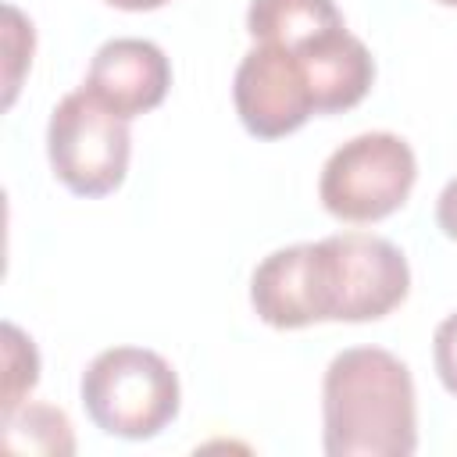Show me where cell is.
Listing matches in <instances>:
<instances>
[{
  "label": "cell",
  "instance_id": "cell-1",
  "mask_svg": "<svg viewBox=\"0 0 457 457\" xmlns=\"http://www.w3.org/2000/svg\"><path fill=\"white\" fill-rule=\"evenodd\" d=\"M321 421L328 457H411L418 450L411 368L382 346L336 353L321 382Z\"/></svg>",
  "mask_w": 457,
  "mask_h": 457
},
{
  "label": "cell",
  "instance_id": "cell-2",
  "mask_svg": "<svg viewBox=\"0 0 457 457\" xmlns=\"http://www.w3.org/2000/svg\"><path fill=\"white\" fill-rule=\"evenodd\" d=\"M79 396L89 421L118 439H154L182 403L175 368L146 346L100 350L82 371Z\"/></svg>",
  "mask_w": 457,
  "mask_h": 457
},
{
  "label": "cell",
  "instance_id": "cell-3",
  "mask_svg": "<svg viewBox=\"0 0 457 457\" xmlns=\"http://www.w3.org/2000/svg\"><path fill=\"white\" fill-rule=\"evenodd\" d=\"M321 321H375L411 293V268L396 243L371 232H339L314 243Z\"/></svg>",
  "mask_w": 457,
  "mask_h": 457
},
{
  "label": "cell",
  "instance_id": "cell-4",
  "mask_svg": "<svg viewBox=\"0 0 457 457\" xmlns=\"http://www.w3.org/2000/svg\"><path fill=\"white\" fill-rule=\"evenodd\" d=\"M418 157L396 132H361L336 146L321 168V207L353 225L382 221L400 211L414 189Z\"/></svg>",
  "mask_w": 457,
  "mask_h": 457
},
{
  "label": "cell",
  "instance_id": "cell-5",
  "mask_svg": "<svg viewBox=\"0 0 457 457\" xmlns=\"http://www.w3.org/2000/svg\"><path fill=\"white\" fill-rule=\"evenodd\" d=\"M46 157L75 196H107L125 182L132 136L129 121L93 100L82 86L64 93L46 121Z\"/></svg>",
  "mask_w": 457,
  "mask_h": 457
},
{
  "label": "cell",
  "instance_id": "cell-6",
  "mask_svg": "<svg viewBox=\"0 0 457 457\" xmlns=\"http://www.w3.org/2000/svg\"><path fill=\"white\" fill-rule=\"evenodd\" d=\"M232 100L243 129L257 139L289 136L314 114L303 61L275 43H257L246 50L232 79Z\"/></svg>",
  "mask_w": 457,
  "mask_h": 457
},
{
  "label": "cell",
  "instance_id": "cell-7",
  "mask_svg": "<svg viewBox=\"0 0 457 457\" xmlns=\"http://www.w3.org/2000/svg\"><path fill=\"white\" fill-rule=\"evenodd\" d=\"M168 86H171V64L164 50L139 36L107 39L93 54L82 82V89L93 100H100L107 111H114L125 121L154 111L164 100Z\"/></svg>",
  "mask_w": 457,
  "mask_h": 457
},
{
  "label": "cell",
  "instance_id": "cell-8",
  "mask_svg": "<svg viewBox=\"0 0 457 457\" xmlns=\"http://www.w3.org/2000/svg\"><path fill=\"white\" fill-rule=\"evenodd\" d=\"M250 303L271 328H303L321 321L314 286V243L271 250L250 275Z\"/></svg>",
  "mask_w": 457,
  "mask_h": 457
},
{
  "label": "cell",
  "instance_id": "cell-9",
  "mask_svg": "<svg viewBox=\"0 0 457 457\" xmlns=\"http://www.w3.org/2000/svg\"><path fill=\"white\" fill-rule=\"evenodd\" d=\"M293 54L303 61L311 96H314V114H336V111L357 107L375 82L371 50L353 32H346V25L325 32L321 39Z\"/></svg>",
  "mask_w": 457,
  "mask_h": 457
},
{
  "label": "cell",
  "instance_id": "cell-10",
  "mask_svg": "<svg viewBox=\"0 0 457 457\" xmlns=\"http://www.w3.org/2000/svg\"><path fill=\"white\" fill-rule=\"evenodd\" d=\"M332 29H343V14L332 0H250L246 7V32L253 43L300 50Z\"/></svg>",
  "mask_w": 457,
  "mask_h": 457
},
{
  "label": "cell",
  "instance_id": "cell-11",
  "mask_svg": "<svg viewBox=\"0 0 457 457\" xmlns=\"http://www.w3.org/2000/svg\"><path fill=\"white\" fill-rule=\"evenodd\" d=\"M4 446L14 453L71 457L75 453L71 421L54 403H21L4 414Z\"/></svg>",
  "mask_w": 457,
  "mask_h": 457
},
{
  "label": "cell",
  "instance_id": "cell-12",
  "mask_svg": "<svg viewBox=\"0 0 457 457\" xmlns=\"http://www.w3.org/2000/svg\"><path fill=\"white\" fill-rule=\"evenodd\" d=\"M4 368L7 371H4V403L0 407L7 414L14 407H21L25 396L39 382V353H36L32 339L11 321H4Z\"/></svg>",
  "mask_w": 457,
  "mask_h": 457
},
{
  "label": "cell",
  "instance_id": "cell-13",
  "mask_svg": "<svg viewBox=\"0 0 457 457\" xmlns=\"http://www.w3.org/2000/svg\"><path fill=\"white\" fill-rule=\"evenodd\" d=\"M4 18H7V32H4V43H7V79H4V86H7V93H4V104L11 107L14 93H18V82H21V68H25V61L32 64V43L18 46V39L29 29V21H25V14L14 4L4 7Z\"/></svg>",
  "mask_w": 457,
  "mask_h": 457
},
{
  "label": "cell",
  "instance_id": "cell-14",
  "mask_svg": "<svg viewBox=\"0 0 457 457\" xmlns=\"http://www.w3.org/2000/svg\"><path fill=\"white\" fill-rule=\"evenodd\" d=\"M432 361H436V375L443 382V389L450 396H457V311L446 314L436 325L432 336Z\"/></svg>",
  "mask_w": 457,
  "mask_h": 457
},
{
  "label": "cell",
  "instance_id": "cell-15",
  "mask_svg": "<svg viewBox=\"0 0 457 457\" xmlns=\"http://www.w3.org/2000/svg\"><path fill=\"white\" fill-rule=\"evenodd\" d=\"M436 221H439V228H443L450 239H457V179H450V182L443 186V193H439V200H436Z\"/></svg>",
  "mask_w": 457,
  "mask_h": 457
},
{
  "label": "cell",
  "instance_id": "cell-16",
  "mask_svg": "<svg viewBox=\"0 0 457 457\" xmlns=\"http://www.w3.org/2000/svg\"><path fill=\"white\" fill-rule=\"evenodd\" d=\"M111 7H121V11H157L164 7L168 0H107Z\"/></svg>",
  "mask_w": 457,
  "mask_h": 457
},
{
  "label": "cell",
  "instance_id": "cell-17",
  "mask_svg": "<svg viewBox=\"0 0 457 457\" xmlns=\"http://www.w3.org/2000/svg\"><path fill=\"white\" fill-rule=\"evenodd\" d=\"M436 4H443V7H457V0H436Z\"/></svg>",
  "mask_w": 457,
  "mask_h": 457
}]
</instances>
